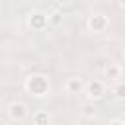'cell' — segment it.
<instances>
[{
    "mask_svg": "<svg viewBox=\"0 0 125 125\" xmlns=\"http://www.w3.org/2000/svg\"><path fill=\"white\" fill-rule=\"evenodd\" d=\"M107 125H125V121H123V119H119V117H115V119H111Z\"/></svg>",
    "mask_w": 125,
    "mask_h": 125,
    "instance_id": "8fae6325",
    "label": "cell"
},
{
    "mask_svg": "<svg viewBox=\"0 0 125 125\" xmlns=\"http://www.w3.org/2000/svg\"><path fill=\"white\" fill-rule=\"evenodd\" d=\"M23 88L27 94H31L33 98H45L51 94V82H49V76L47 74H41V72H33L25 78L23 82Z\"/></svg>",
    "mask_w": 125,
    "mask_h": 125,
    "instance_id": "6da1fadb",
    "label": "cell"
},
{
    "mask_svg": "<svg viewBox=\"0 0 125 125\" xmlns=\"http://www.w3.org/2000/svg\"><path fill=\"white\" fill-rule=\"evenodd\" d=\"M111 94H113L115 98H119V100H125V82L121 80V82L113 84V86H111Z\"/></svg>",
    "mask_w": 125,
    "mask_h": 125,
    "instance_id": "30bf717a",
    "label": "cell"
},
{
    "mask_svg": "<svg viewBox=\"0 0 125 125\" xmlns=\"http://www.w3.org/2000/svg\"><path fill=\"white\" fill-rule=\"evenodd\" d=\"M86 27L92 33H104L109 27V18L105 14H102V12H92L88 16V20H86Z\"/></svg>",
    "mask_w": 125,
    "mask_h": 125,
    "instance_id": "7a4b0ae2",
    "label": "cell"
},
{
    "mask_svg": "<svg viewBox=\"0 0 125 125\" xmlns=\"http://www.w3.org/2000/svg\"><path fill=\"white\" fill-rule=\"evenodd\" d=\"M123 62H125V49H123Z\"/></svg>",
    "mask_w": 125,
    "mask_h": 125,
    "instance_id": "7c38bea8",
    "label": "cell"
},
{
    "mask_svg": "<svg viewBox=\"0 0 125 125\" xmlns=\"http://www.w3.org/2000/svg\"><path fill=\"white\" fill-rule=\"evenodd\" d=\"M121 76H123V66H121L119 62H107V64H105V68H104V78H105V82L117 84V82H121Z\"/></svg>",
    "mask_w": 125,
    "mask_h": 125,
    "instance_id": "8992f818",
    "label": "cell"
},
{
    "mask_svg": "<svg viewBox=\"0 0 125 125\" xmlns=\"http://www.w3.org/2000/svg\"><path fill=\"white\" fill-rule=\"evenodd\" d=\"M27 23H29V27H31L33 31H43V29L49 25V16H47V12L35 10V12H31V14L27 16Z\"/></svg>",
    "mask_w": 125,
    "mask_h": 125,
    "instance_id": "5b68a950",
    "label": "cell"
},
{
    "mask_svg": "<svg viewBox=\"0 0 125 125\" xmlns=\"http://www.w3.org/2000/svg\"><path fill=\"white\" fill-rule=\"evenodd\" d=\"M86 90V82L80 78V76H68L66 82H64V92L70 94V96H78Z\"/></svg>",
    "mask_w": 125,
    "mask_h": 125,
    "instance_id": "52a82bcc",
    "label": "cell"
},
{
    "mask_svg": "<svg viewBox=\"0 0 125 125\" xmlns=\"http://www.w3.org/2000/svg\"><path fill=\"white\" fill-rule=\"evenodd\" d=\"M86 96L88 100H102L107 92V86H105V80H100V78H92L90 82H86Z\"/></svg>",
    "mask_w": 125,
    "mask_h": 125,
    "instance_id": "3957f363",
    "label": "cell"
},
{
    "mask_svg": "<svg viewBox=\"0 0 125 125\" xmlns=\"http://www.w3.org/2000/svg\"><path fill=\"white\" fill-rule=\"evenodd\" d=\"M47 16H49V25L59 27V25L64 21V14H62V12H59V10H53V12H49Z\"/></svg>",
    "mask_w": 125,
    "mask_h": 125,
    "instance_id": "9c48e42d",
    "label": "cell"
},
{
    "mask_svg": "<svg viewBox=\"0 0 125 125\" xmlns=\"http://www.w3.org/2000/svg\"><path fill=\"white\" fill-rule=\"evenodd\" d=\"M6 111H8V117H10L14 123H23V121L27 119V115H29L27 104H23V102H12Z\"/></svg>",
    "mask_w": 125,
    "mask_h": 125,
    "instance_id": "277c9868",
    "label": "cell"
},
{
    "mask_svg": "<svg viewBox=\"0 0 125 125\" xmlns=\"http://www.w3.org/2000/svg\"><path fill=\"white\" fill-rule=\"evenodd\" d=\"M31 123L33 125H51V113L47 109H37L31 115Z\"/></svg>",
    "mask_w": 125,
    "mask_h": 125,
    "instance_id": "ba28073f",
    "label": "cell"
}]
</instances>
